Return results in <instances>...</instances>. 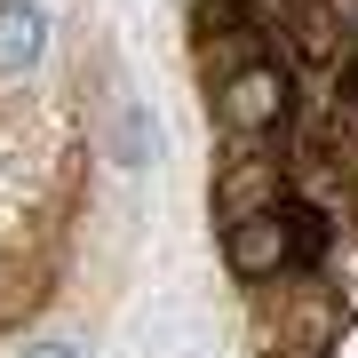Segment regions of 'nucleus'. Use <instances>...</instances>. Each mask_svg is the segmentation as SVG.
I'll return each mask as SVG.
<instances>
[{
    "label": "nucleus",
    "instance_id": "obj_1",
    "mask_svg": "<svg viewBox=\"0 0 358 358\" xmlns=\"http://www.w3.org/2000/svg\"><path fill=\"white\" fill-rule=\"evenodd\" d=\"M287 64H271V56H255V64H239L223 80V96H215V120L231 136H271L287 120Z\"/></svg>",
    "mask_w": 358,
    "mask_h": 358
},
{
    "label": "nucleus",
    "instance_id": "obj_2",
    "mask_svg": "<svg viewBox=\"0 0 358 358\" xmlns=\"http://www.w3.org/2000/svg\"><path fill=\"white\" fill-rule=\"evenodd\" d=\"M223 263L239 271V279H279V271H294V223H287V207L231 223L223 231Z\"/></svg>",
    "mask_w": 358,
    "mask_h": 358
},
{
    "label": "nucleus",
    "instance_id": "obj_3",
    "mask_svg": "<svg viewBox=\"0 0 358 358\" xmlns=\"http://www.w3.org/2000/svg\"><path fill=\"white\" fill-rule=\"evenodd\" d=\"M271 207H287V176H279V159L239 152V159L215 176V215H223V231L247 223V215H271Z\"/></svg>",
    "mask_w": 358,
    "mask_h": 358
},
{
    "label": "nucleus",
    "instance_id": "obj_4",
    "mask_svg": "<svg viewBox=\"0 0 358 358\" xmlns=\"http://www.w3.org/2000/svg\"><path fill=\"white\" fill-rule=\"evenodd\" d=\"M48 48V8L40 0H0V72H32Z\"/></svg>",
    "mask_w": 358,
    "mask_h": 358
},
{
    "label": "nucleus",
    "instance_id": "obj_5",
    "mask_svg": "<svg viewBox=\"0 0 358 358\" xmlns=\"http://www.w3.org/2000/svg\"><path fill=\"white\" fill-rule=\"evenodd\" d=\"M334 32H350L334 0H310V8H294V48H303V56H327V48H334Z\"/></svg>",
    "mask_w": 358,
    "mask_h": 358
},
{
    "label": "nucleus",
    "instance_id": "obj_6",
    "mask_svg": "<svg viewBox=\"0 0 358 358\" xmlns=\"http://www.w3.org/2000/svg\"><path fill=\"white\" fill-rule=\"evenodd\" d=\"M287 223H294V271H310V263L327 255V239H334V231H327V215H319L310 199H287Z\"/></svg>",
    "mask_w": 358,
    "mask_h": 358
},
{
    "label": "nucleus",
    "instance_id": "obj_7",
    "mask_svg": "<svg viewBox=\"0 0 358 358\" xmlns=\"http://www.w3.org/2000/svg\"><path fill=\"white\" fill-rule=\"evenodd\" d=\"M192 8H199V24H207V32H215V24H223V32H255V24H263L255 0H192Z\"/></svg>",
    "mask_w": 358,
    "mask_h": 358
},
{
    "label": "nucleus",
    "instance_id": "obj_8",
    "mask_svg": "<svg viewBox=\"0 0 358 358\" xmlns=\"http://www.w3.org/2000/svg\"><path fill=\"white\" fill-rule=\"evenodd\" d=\"M152 143H159V128H152V120H143V112H128V120H120V159H152Z\"/></svg>",
    "mask_w": 358,
    "mask_h": 358
},
{
    "label": "nucleus",
    "instance_id": "obj_9",
    "mask_svg": "<svg viewBox=\"0 0 358 358\" xmlns=\"http://www.w3.org/2000/svg\"><path fill=\"white\" fill-rule=\"evenodd\" d=\"M16 358H80V343H64V334H48V343H24Z\"/></svg>",
    "mask_w": 358,
    "mask_h": 358
},
{
    "label": "nucleus",
    "instance_id": "obj_10",
    "mask_svg": "<svg viewBox=\"0 0 358 358\" xmlns=\"http://www.w3.org/2000/svg\"><path fill=\"white\" fill-rule=\"evenodd\" d=\"M343 103H350V112H358V56H350V64H343Z\"/></svg>",
    "mask_w": 358,
    "mask_h": 358
},
{
    "label": "nucleus",
    "instance_id": "obj_11",
    "mask_svg": "<svg viewBox=\"0 0 358 358\" xmlns=\"http://www.w3.org/2000/svg\"><path fill=\"white\" fill-rule=\"evenodd\" d=\"M279 358H327V350H319V343H287Z\"/></svg>",
    "mask_w": 358,
    "mask_h": 358
},
{
    "label": "nucleus",
    "instance_id": "obj_12",
    "mask_svg": "<svg viewBox=\"0 0 358 358\" xmlns=\"http://www.w3.org/2000/svg\"><path fill=\"white\" fill-rule=\"evenodd\" d=\"M334 8H343V24H350V32H358V0H334Z\"/></svg>",
    "mask_w": 358,
    "mask_h": 358
},
{
    "label": "nucleus",
    "instance_id": "obj_13",
    "mask_svg": "<svg viewBox=\"0 0 358 358\" xmlns=\"http://www.w3.org/2000/svg\"><path fill=\"white\" fill-rule=\"evenodd\" d=\"M350 215H358V183H350Z\"/></svg>",
    "mask_w": 358,
    "mask_h": 358
}]
</instances>
